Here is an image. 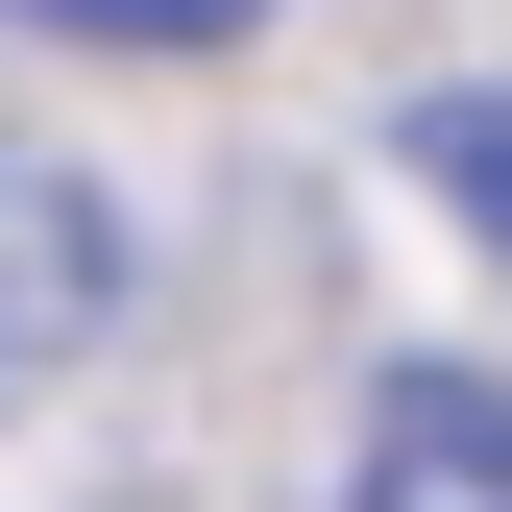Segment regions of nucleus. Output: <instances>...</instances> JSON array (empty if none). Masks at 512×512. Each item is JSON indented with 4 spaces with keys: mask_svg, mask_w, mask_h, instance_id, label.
<instances>
[{
    "mask_svg": "<svg viewBox=\"0 0 512 512\" xmlns=\"http://www.w3.org/2000/svg\"><path fill=\"white\" fill-rule=\"evenodd\" d=\"M25 25H74V49H244L269 0H25Z\"/></svg>",
    "mask_w": 512,
    "mask_h": 512,
    "instance_id": "nucleus-4",
    "label": "nucleus"
},
{
    "mask_svg": "<svg viewBox=\"0 0 512 512\" xmlns=\"http://www.w3.org/2000/svg\"><path fill=\"white\" fill-rule=\"evenodd\" d=\"M98 317H122V220H98V171H74V147H0V415L74 391Z\"/></svg>",
    "mask_w": 512,
    "mask_h": 512,
    "instance_id": "nucleus-1",
    "label": "nucleus"
},
{
    "mask_svg": "<svg viewBox=\"0 0 512 512\" xmlns=\"http://www.w3.org/2000/svg\"><path fill=\"white\" fill-rule=\"evenodd\" d=\"M366 512H512V391H488V366H391V415H366Z\"/></svg>",
    "mask_w": 512,
    "mask_h": 512,
    "instance_id": "nucleus-2",
    "label": "nucleus"
},
{
    "mask_svg": "<svg viewBox=\"0 0 512 512\" xmlns=\"http://www.w3.org/2000/svg\"><path fill=\"white\" fill-rule=\"evenodd\" d=\"M415 171H439V220L512 269V98H415Z\"/></svg>",
    "mask_w": 512,
    "mask_h": 512,
    "instance_id": "nucleus-3",
    "label": "nucleus"
}]
</instances>
